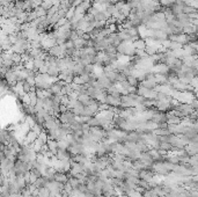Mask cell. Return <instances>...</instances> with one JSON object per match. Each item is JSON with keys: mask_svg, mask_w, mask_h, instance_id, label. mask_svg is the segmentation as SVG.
I'll use <instances>...</instances> for the list:
<instances>
[{"mask_svg": "<svg viewBox=\"0 0 198 197\" xmlns=\"http://www.w3.org/2000/svg\"><path fill=\"white\" fill-rule=\"evenodd\" d=\"M133 46L136 49H138V50H145L147 44H146V41H145L144 38H140V37H139L137 41L133 42Z\"/></svg>", "mask_w": 198, "mask_h": 197, "instance_id": "30bf717a", "label": "cell"}, {"mask_svg": "<svg viewBox=\"0 0 198 197\" xmlns=\"http://www.w3.org/2000/svg\"><path fill=\"white\" fill-rule=\"evenodd\" d=\"M74 15H75V7H73V6H72V7H71L69 11H67V13H66V16H65V18L67 19L69 21H71V20L73 19Z\"/></svg>", "mask_w": 198, "mask_h": 197, "instance_id": "d6986e66", "label": "cell"}, {"mask_svg": "<svg viewBox=\"0 0 198 197\" xmlns=\"http://www.w3.org/2000/svg\"><path fill=\"white\" fill-rule=\"evenodd\" d=\"M137 94L144 96L145 99H150V100H155L158 96V92L155 89H147V88L141 87V86H138Z\"/></svg>", "mask_w": 198, "mask_h": 197, "instance_id": "6da1fadb", "label": "cell"}, {"mask_svg": "<svg viewBox=\"0 0 198 197\" xmlns=\"http://www.w3.org/2000/svg\"><path fill=\"white\" fill-rule=\"evenodd\" d=\"M126 80H128V77H126L123 72L117 73V79H116V81H117V83H123V81H126Z\"/></svg>", "mask_w": 198, "mask_h": 197, "instance_id": "7402d4cb", "label": "cell"}, {"mask_svg": "<svg viewBox=\"0 0 198 197\" xmlns=\"http://www.w3.org/2000/svg\"><path fill=\"white\" fill-rule=\"evenodd\" d=\"M69 1H70V4L72 5V4H73V2H74V1H75V0H69Z\"/></svg>", "mask_w": 198, "mask_h": 197, "instance_id": "4316f807", "label": "cell"}, {"mask_svg": "<svg viewBox=\"0 0 198 197\" xmlns=\"http://www.w3.org/2000/svg\"><path fill=\"white\" fill-rule=\"evenodd\" d=\"M87 42L86 40H83L82 37H79L77 41H74V45H75V49L77 50H80V49H83L87 46Z\"/></svg>", "mask_w": 198, "mask_h": 197, "instance_id": "8fae6325", "label": "cell"}, {"mask_svg": "<svg viewBox=\"0 0 198 197\" xmlns=\"http://www.w3.org/2000/svg\"><path fill=\"white\" fill-rule=\"evenodd\" d=\"M36 19H38V15H37V13H36V11H35V9L28 13V22H29V23L32 22V21H35Z\"/></svg>", "mask_w": 198, "mask_h": 197, "instance_id": "2e32d148", "label": "cell"}, {"mask_svg": "<svg viewBox=\"0 0 198 197\" xmlns=\"http://www.w3.org/2000/svg\"><path fill=\"white\" fill-rule=\"evenodd\" d=\"M78 101L79 102H81L85 107H87V105H91L94 102V99H92V97L89 96L88 94H79L78 96Z\"/></svg>", "mask_w": 198, "mask_h": 197, "instance_id": "277c9868", "label": "cell"}, {"mask_svg": "<svg viewBox=\"0 0 198 197\" xmlns=\"http://www.w3.org/2000/svg\"><path fill=\"white\" fill-rule=\"evenodd\" d=\"M52 6H53L52 1H43V4H42V7H43L44 9H46V11H49Z\"/></svg>", "mask_w": 198, "mask_h": 197, "instance_id": "d4e9b609", "label": "cell"}, {"mask_svg": "<svg viewBox=\"0 0 198 197\" xmlns=\"http://www.w3.org/2000/svg\"><path fill=\"white\" fill-rule=\"evenodd\" d=\"M38 139H40L43 144H48V142H49V135H48V131H46V130H43V131L38 135Z\"/></svg>", "mask_w": 198, "mask_h": 197, "instance_id": "4fadbf2b", "label": "cell"}, {"mask_svg": "<svg viewBox=\"0 0 198 197\" xmlns=\"http://www.w3.org/2000/svg\"><path fill=\"white\" fill-rule=\"evenodd\" d=\"M48 146H49V150L53 153V156H57L58 150H59V147H58V140L49 139V142H48Z\"/></svg>", "mask_w": 198, "mask_h": 197, "instance_id": "ba28073f", "label": "cell"}, {"mask_svg": "<svg viewBox=\"0 0 198 197\" xmlns=\"http://www.w3.org/2000/svg\"><path fill=\"white\" fill-rule=\"evenodd\" d=\"M128 81H129V84L131 85V86H133V87H138L139 86V80L134 75H129L128 77Z\"/></svg>", "mask_w": 198, "mask_h": 197, "instance_id": "9a60e30c", "label": "cell"}, {"mask_svg": "<svg viewBox=\"0 0 198 197\" xmlns=\"http://www.w3.org/2000/svg\"><path fill=\"white\" fill-rule=\"evenodd\" d=\"M138 186H139V187H141V188H144V189H145V190H147V189H151V186H150V182H148V181H146V180H141V179H139Z\"/></svg>", "mask_w": 198, "mask_h": 197, "instance_id": "ac0fdd59", "label": "cell"}, {"mask_svg": "<svg viewBox=\"0 0 198 197\" xmlns=\"http://www.w3.org/2000/svg\"><path fill=\"white\" fill-rule=\"evenodd\" d=\"M48 71H49V65L44 64L41 69L38 70V73H48Z\"/></svg>", "mask_w": 198, "mask_h": 197, "instance_id": "484cf974", "label": "cell"}, {"mask_svg": "<svg viewBox=\"0 0 198 197\" xmlns=\"http://www.w3.org/2000/svg\"><path fill=\"white\" fill-rule=\"evenodd\" d=\"M154 172L153 170H140V174H139V179L141 180H146V181H152L153 178H154Z\"/></svg>", "mask_w": 198, "mask_h": 197, "instance_id": "5b68a950", "label": "cell"}, {"mask_svg": "<svg viewBox=\"0 0 198 197\" xmlns=\"http://www.w3.org/2000/svg\"><path fill=\"white\" fill-rule=\"evenodd\" d=\"M35 11H36V13H37V15H38V18H42V16H46V14H48V11L43 8L42 6H38L37 8H35Z\"/></svg>", "mask_w": 198, "mask_h": 197, "instance_id": "e0dca14e", "label": "cell"}, {"mask_svg": "<svg viewBox=\"0 0 198 197\" xmlns=\"http://www.w3.org/2000/svg\"><path fill=\"white\" fill-rule=\"evenodd\" d=\"M139 86L147 88V89H154V88L158 86V84L157 81H154V80H143L141 83L139 84Z\"/></svg>", "mask_w": 198, "mask_h": 197, "instance_id": "9c48e42d", "label": "cell"}, {"mask_svg": "<svg viewBox=\"0 0 198 197\" xmlns=\"http://www.w3.org/2000/svg\"><path fill=\"white\" fill-rule=\"evenodd\" d=\"M12 60H13L16 65L22 64V55H21V54H16V52H14L13 55H12Z\"/></svg>", "mask_w": 198, "mask_h": 197, "instance_id": "5bb4252c", "label": "cell"}, {"mask_svg": "<svg viewBox=\"0 0 198 197\" xmlns=\"http://www.w3.org/2000/svg\"><path fill=\"white\" fill-rule=\"evenodd\" d=\"M48 74L51 75L52 78H58L60 74V69L58 67L57 64H51L49 66V71H48Z\"/></svg>", "mask_w": 198, "mask_h": 197, "instance_id": "52a82bcc", "label": "cell"}, {"mask_svg": "<svg viewBox=\"0 0 198 197\" xmlns=\"http://www.w3.org/2000/svg\"><path fill=\"white\" fill-rule=\"evenodd\" d=\"M69 179L70 176L67 173H61V172L57 170V173L55 175V181L60 182V183H66V182H69Z\"/></svg>", "mask_w": 198, "mask_h": 197, "instance_id": "8992f818", "label": "cell"}, {"mask_svg": "<svg viewBox=\"0 0 198 197\" xmlns=\"http://www.w3.org/2000/svg\"><path fill=\"white\" fill-rule=\"evenodd\" d=\"M94 19H95V21H107V16L106 14H104V12H99V13L94 16Z\"/></svg>", "mask_w": 198, "mask_h": 197, "instance_id": "44dd1931", "label": "cell"}, {"mask_svg": "<svg viewBox=\"0 0 198 197\" xmlns=\"http://www.w3.org/2000/svg\"><path fill=\"white\" fill-rule=\"evenodd\" d=\"M94 71H95V65L94 64H89V65H86L85 66V73L86 74H93L94 73Z\"/></svg>", "mask_w": 198, "mask_h": 197, "instance_id": "ffe728a7", "label": "cell"}, {"mask_svg": "<svg viewBox=\"0 0 198 197\" xmlns=\"http://www.w3.org/2000/svg\"><path fill=\"white\" fill-rule=\"evenodd\" d=\"M97 81L101 84V86L104 88L106 91H107V89H109L111 86H114L112 81H111V80H109V79H108V77H107L104 73L102 74V75H100V77L97 78Z\"/></svg>", "mask_w": 198, "mask_h": 197, "instance_id": "3957f363", "label": "cell"}, {"mask_svg": "<svg viewBox=\"0 0 198 197\" xmlns=\"http://www.w3.org/2000/svg\"><path fill=\"white\" fill-rule=\"evenodd\" d=\"M58 118H59V121L63 124H71L77 119V116L74 115V113L72 110H67L64 114L58 115Z\"/></svg>", "mask_w": 198, "mask_h": 197, "instance_id": "7a4b0ae2", "label": "cell"}, {"mask_svg": "<svg viewBox=\"0 0 198 197\" xmlns=\"http://www.w3.org/2000/svg\"><path fill=\"white\" fill-rule=\"evenodd\" d=\"M21 99H22V103L23 105H30V95L29 94H23L22 96H21Z\"/></svg>", "mask_w": 198, "mask_h": 197, "instance_id": "cb8c5ba5", "label": "cell"}, {"mask_svg": "<svg viewBox=\"0 0 198 197\" xmlns=\"http://www.w3.org/2000/svg\"><path fill=\"white\" fill-rule=\"evenodd\" d=\"M43 1H44V0H30V2H32V9L37 8L38 6H42V4H43Z\"/></svg>", "mask_w": 198, "mask_h": 197, "instance_id": "603a6c76", "label": "cell"}, {"mask_svg": "<svg viewBox=\"0 0 198 197\" xmlns=\"http://www.w3.org/2000/svg\"><path fill=\"white\" fill-rule=\"evenodd\" d=\"M43 145H45V144H43V143H42L41 140H40V139L37 138L36 142L34 143L32 145H30V146L34 148V151L36 152L37 154H40V153H41V151H42V148H43Z\"/></svg>", "mask_w": 198, "mask_h": 197, "instance_id": "7c38bea8", "label": "cell"}]
</instances>
